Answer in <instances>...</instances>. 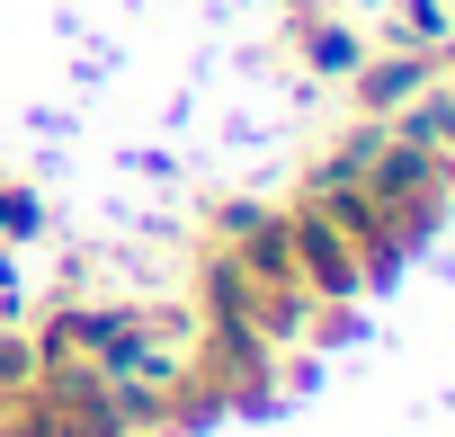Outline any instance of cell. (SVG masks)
<instances>
[{
  "instance_id": "obj_1",
  "label": "cell",
  "mask_w": 455,
  "mask_h": 437,
  "mask_svg": "<svg viewBox=\"0 0 455 437\" xmlns=\"http://www.w3.org/2000/svg\"><path fill=\"white\" fill-rule=\"evenodd\" d=\"M428 81H437V54L393 45V54H366V63L348 72V99H357V116H402V107H411Z\"/></svg>"
},
{
  "instance_id": "obj_2",
  "label": "cell",
  "mask_w": 455,
  "mask_h": 437,
  "mask_svg": "<svg viewBox=\"0 0 455 437\" xmlns=\"http://www.w3.org/2000/svg\"><path fill=\"white\" fill-rule=\"evenodd\" d=\"M384 28H393V45L437 54V45L455 36V0H384Z\"/></svg>"
},
{
  "instance_id": "obj_3",
  "label": "cell",
  "mask_w": 455,
  "mask_h": 437,
  "mask_svg": "<svg viewBox=\"0 0 455 437\" xmlns=\"http://www.w3.org/2000/svg\"><path fill=\"white\" fill-rule=\"evenodd\" d=\"M36 224H45V205H36L19 179H0V250H10V242H28Z\"/></svg>"
},
{
  "instance_id": "obj_4",
  "label": "cell",
  "mask_w": 455,
  "mask_h": 437,
  "mask_svg": "<svg viewBox=\"0 0 455 437\" xmlns=\"http://www.w3.org/2000/svg\"><path fill=\"white\" fill-rule=\"evenodd\" d=\"M19 384H36V339L0 330V393H19Z\"/></svg>"
}]
</instances>
